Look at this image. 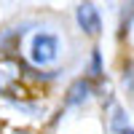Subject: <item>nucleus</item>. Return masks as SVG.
<instances>
[{
    "mask_svg": "<svg viewBox=\"0 0 134 134\" xmlns=\"http://www.w3.org/2000/svg\"><path fill=\"white\" fill-rule=\"evenodd\" d=\"M124 86L134 94V62H129V64L124 67Z\"/></svg>",
    "mask_w": 134,
    "mask_h": 134,
    "instance_id": "nucleus-6",
    "label": "nucleus"
},
{
    "mask_svg": "<svg viewBox=\"0 0 134 134\" xmlns=\"http://www.w3.org/2000/svg\"><path fill=\"white\" fill-rule=\"evenodd\" d=\"M27 57L35 67H46L54 64L59 57V38L51 35V32H35L30 38V48H27Z\"/></svg>",
    "mask_w": 134,
    "mask_h": 134,
    "instance_id": "nucleus-1",
    "label": "nucleus"
},
{
    "mask_svg": "<svg viewBox=\"0 0 134 134\" xmlns=\"http://www.w3.org/2000/svg\"><path fill=\"white\" fill-rule=\"evenodd\" d=\"M121 134H134V129H131V126H126V129L121 131Z\"/></svg>",
    "mask_w": 134,
    "mask_h": 134,
    "instance_id": "nucleus-8",
    "label": "nucleus"
},
{
    "mask_svg": "<svg viewBox=\"0 0 134 134\" xmlns=\"http://www.w3.org/2000/svg\"><path fill=\"white\" fill-rule=\"evenodd\" d=\"M126 126H129L126 113H124V110H115V115H113V129H115V131H124Z\"/></svg>",
    "mask_w": 134,
    "mask_h": 134,
    "instance_id": "nucleus-7",
    "label": "nucleus"
},
{
    "mask_svg": "<svg viewBox=\"0 0 134 134\" xmlns=\"http://www.w3.org/2000/svg\"><path fill=\"white\" fill-rule=\"evenodd\" d=\"M88 94H91V81H86V78H78V81L70 83V88H67V97H64V105L67 107H78L83 105Z\"/></svg>",
    "mask_w": 134,
    "mask_h": 134,
    "instance_id": "nucleus-3",
    "label": "nucleus"
},
{
    "mask_svg": "<svg viewBox=\"0 0 134 134\" xmlns=\"http://www.w3.org/2000/svg\"><path fill=\"white\" fill-rule=\"evenodd\" d=\"M75 19H78V27H81L86 35H99L102 32V19H99V11L91 3H81L75 11Z\"/></svg>",
    "mask_w": 134,
    "mask_h": 134,
    "instance_id": "nucleus-2",
    "label": "nucleus"
},
{
    "mask_svg": "<svg viewBox=\"0 0 134 134\" xmlns=\"http://www.w3.org/2000/svg\"><path fill=\"white\" fill-rule=\"evenodd\" d=\"M91 78H102V51H91Z\"/></svg>",
    "mask_w": 134,
    "mask_h": 134,
    "instance_id": "nucleus-4",
    "label": "nucleus"
},
{
    "mask_svg": "<svg viewBox=\"0 0 134 134\" xmlns=\"http://www.w3.org/2000/svg\"><path fill=\"white\" fill-rule=\"evenodd\" d=\"M126 8H129V11H124V19H121V32H124V35L129 32V27H131V19H134V0H131V3H129Z\"/></svg>",
    "mask_w": 134,
    "mask_h": 134,
    "instance_id": "nucleus-5",
    "label": "nucleus"
}]
</instances>
